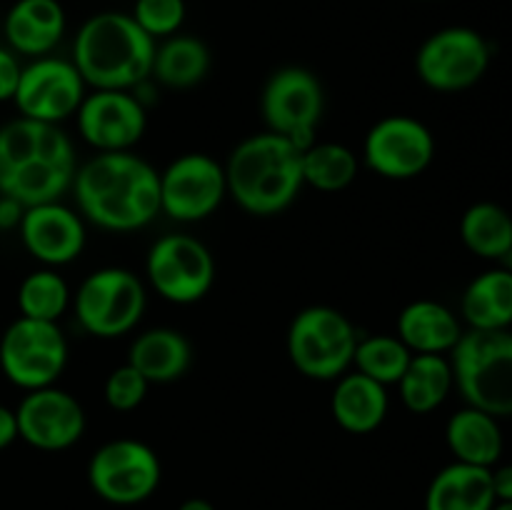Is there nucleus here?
Wrapping results in <instances>:
<instances>
[{"label":"nucleus","mask_w":512,"mask_h":510,"mask_svg":"<svg viewBox=\"0 0 512 510\" xmlns=\"http://www.w3.org/2000/svg\"><path fill=\"white\" fill-rule=\"evenodd\" d=\"M70 190L78 213L110 233H133L160 213V173L130 150L90 158Z\"/></svg>","instance_id":"obj_1"},{"label":"nucleus","mask_w":512,"mask_h":510,"mask_svg":"<svg viewBox=\"0 0 512 510\" xmlns=\"http://www.w3.org/2000/svg\"><path fill=\"white\" fill-rule=\"evenodd\" d=\"M78 173L73 140L60 125L15 118L0 128V195L25 208L55 203Z\"/></svg>","instance_id":"obj_2"},{"label":"nucleus","mask_w":512,"mask_h":510,"mask_svg":"<svg viewBox=\"0 0 512 510\" xmlns=\"http://www.w3.org/2000/svg\"><path fill=\"white\" fill-rule=\"evenodd\" d=\"M228 195L250 215L270 218L295 203L303 190V150L280 135H250L225 163Z\"/></svg>","instance_id":"obj_3"},{"label":"nucleus","mask_w":512,"mask_h":510,"mask_svg":"<svg viewBox=\"0 0 512 510\" xmlns=\"http://www.w3.org/2000/svg\"><path fill=\"white\" fill-rule=\"evenodd\" d=\"M155 40L130 13H98L80 25L73 65L93 90H133L153 75Z\"/></svg>","instance_id":"obj_4"},{"label":"nucleus","mask_w":512,"mask_h":510,"mask_svg":"<svg viewBox=\"0 0 512 510\" xmlns=\"http://www.w3.org/2000/svg\"><path fill=\"white\" fill-rule=\"evenodd\" d=\"M453 380L470 408L495 418L512 415V333L468 330L450 350Z\"/></svg>","instance_id":"obj_5"},{"label":"nucleus","mask_w":512,"mask_h":510,"mask_svg":"<svg viewBox=\"0 0 512 510\" xmlns=\"http://www.w3.org/2000/svg\"><path fill=\"white\" fill-rule=\"evenodd\" d=\"M358 340L348 315L330 305H310L290 323V363L310 380H338L353 365Z\"/></svg>","instance_id":"obj_6"},{"label":"nucleus","mask_w":512,"mask_h":510,"mask_svg":"<svg viewBox=\"0 0 512 510\" xmlns=\"http://www.w3.org/2000/svg\"><path fill=\"white\" fill-rule=\"evenodd\" d=\"M73 308L88 335L120 338L143 318L145 285L133 270L100 268L80 283Z\"/></svg>","instance_id":"obj_7"},{"label":"nucleus","mask_w":512,"mask_h":510,"mask_svg":"<svg viewBox=\"0 0 512 510\" xmlns=\"http://www.w3.org/2000/svg\"><path fill=\"white\" fill-rule=\"evenodd\" d=\"M68 365V340L58 323L23 318L5 328L0 338V370L25 393L50 388Z\"/></svg>","instance_id":"obj_8"},{"label":"nucleus","mask_w":512,"mask_h":510,"mask_svg":"<svg viewBox=\"0 0 512 510\" xmlns=\"http://www.w3.org/2000/svg\"><path fill=\"white\" fill-rule=\"evenodd\" d=\"M163 468L148 443L118 438L100 445L88 463V483L100 500L110 505L145 503L158 490Z\"/></svg>","instance_id":"obj_9"},{"label":"nucleus","mask_w":512,"mask_h":510,"mask_svg":"<svg viewBox=\"0 0 512 510\" xmlns=\"http://www.w3.org/2000/svg\"><path fill=\"white\" fill-rule=\"evenodd\" d=\"M260 108L270 133L305 150L315 143V133L323 120V85L310 70L288 65L268 78Z\"/></svg>","instance_id":"obj_10"},{"label":"nucleus","mask_w":512,"mask_h":510,"mask_svg":"<svg viewBox=\"0 0 512 510\" xmlns=\"http://www.w3.org/2000/svg\"><path fill=\"white\" fill-rule=\"evenodd\" d=\"M493 50L473 28L450 25L430 35L415 55L418 78L440 93H458L473 88L488 73Z\"/></svg>","instance_id":"obj_11"},{"label":"nucleus","mask_w":512,"mask_h":510,"mask_svg":"<svg viewBox=\"0 0 512 510\" xmlns=\"http://www.w3.org/2000/svg\"><path fill=\"white\" fill-rule=\"evenodd\" d=\"M145 273L163 300L190 305L203 300L215 283V258L208 245L185 233H170L150 245Z\"/></svg>","instance_id":"obj_12"},{"label":"nucleus","mask_w":512,"mask_h":510,"mask_svg":"<svg viewBox=\"0 0 512 510\" xmlns=\"http://www.w3.org/2000/svg\"><path fill=\"white\" fill-rule=\"evenodd\" d=\"M228 195L225 165L205 153H185L160 173V213L178 223H200Z\"/></svg>","instance_id":"obj_13"},{"label":"nucleus","mask_w":512,"mask_h":510,"mask_svg":"<svg viewBox=\"0 0 512 510\" xmlns=\"http://www.w3.org/2000/svg\"><path fill=\"white\" fill-rule=\"evenodd\" d=\"M435 138L425 123L410 115H388L368 130L363 160L373 173L388 180H410L430 168Z\"/></svg>","instance_id":"obj_14"},{"label":"nucleus","mask_w":512,"mask_h":510,"mask_svg":"<svg viewBox=\"0 0 512 510\" xmlns=\"http://www.w3.org/2000/svg\"><path fill=\"white\" fill-rule=\"evenodd\" d=\"M85 88L73 60L43 55L23 68L13 103L23 118L58 125L78 113Z\"/></svg>","instance_id":"obj_15"},{"label":"nucleus","mask_w":512,"mask_h":510,"mask_svg":"<svg viewBox=\"0 0 512 510\" xmlns=\"http://www.w3.org/2000/svg\"><path fill=\"white\" fill-rule=\"evenodd\" d=\"M78 130L98 153H123L140 143L148 128L143 103L130 90H93L78 113Z\"/></svg>","instance_id":"obj_16"},{"label":"nucleus","mask_w":512,"mask_h":510,"mask_svg":"<svg viewBox=\"0 0 512 510\" xmlns=\"http://www.w3.org/2000/svg\"><path fill=\"white\" fill-rule=\"evenodd\" d=\"M15 418L18 438L45 453L73 448L85 433L83 405L55 385L25 393L15 408Z\"/></svg>","instance_id":"obj_17"},{"label":"nucleus","mask_w":512,"mask_h":510,"mask_svg":"<svg viewBox=\"0 0 512 510\" xmlns=\"http://www.w3.org/2000/svg\"><path fill=\"white\" fill-rule=\"evenodd\" d=\"M18 230L25 250L45 268L73 263L85 248L83 215L60 200L25 208Z\"/></svg>","instance_id":"obj_18"},{"label":"nucleus","mask_w":512,"mask_h":510,"mask_svg":"<svg viewBox=\"0 0 512 510\" xmlns=\"http://www.w3.org/2000/svg\"><path fill=\"white\" fill-rule=\"evenodd\" d=\"M5 40L10 50L43 58L65 35V10L58 0H15L5 13Z\"/></svg>","instance_id":"obj_19"},{"label":"nucleus","mask_w":512,"mask_h":510,"mask_svg":"<svg viewBox=\"0 0 512 510\" xmlns=\"http://www.w3.org/2000/svg\"><path fill=\"white\" fill-rule=\"evenodd\" d=\"M335 423L353 435L373 433L388 415V390L363 373H345L335 380L330 400Z\"/></svg>","instance_id":"obj_20"},{"label":"nucleus","mask_w":512,"mask_h":510,"mask_svg":"<svg viewBox=\"0 0 512 510\" xmlns=\"http://www.w3.org/2000/svg\"><path fill=\"white\" fill-rule=\"evenodd\" d=\"M463 335L458 315L438 300H415L405 305L398 318V338L413 355H445Z\"/></svg>","instance_id":"obj_21"},{"label":"nucleus","mask_w":512,"mask_h":510,"mask_svg":"<svg viewBox=\"0 0 512 510\" xmlns=\"http://www.w3.org/2000/svg\"><path fill=\"white\" fill-rule=\"evenodd\" d=\"M128 363L143 373L150 385L175 383L193 363V345L180 330L153 328L133 340Z\"/></svg>","instance_id":"obj_22"},{"label":"nucleus","mask_w":512,"mask_h":510,"mask_svg":"<svg viewBox=\"0 0 512 510\" xmlns=\"http://www.w3.org/2000/svg\"><path fill=\"white\" fill-rule=\"evenodd\" d=\"M490 468L468 463H450L435 473L425 493V510H493Z\"/></svg>","instance_id":"obj_23"},{"label":"nucleus","mask_w":512,"mask_h":510,"mask_svg":"<svg viewBox=\"0 0 512 510\" xmlns=\"http://www.w3.org/2000/svg\"><path fill=\"white\" fill-rule=\"evenodd\" d=\"M445 440L458 463L478 465V468H495L505 445L498 418L470 405L448 420Z\"/></svg>","instance_id":"obj_24"},{"label":"nucleus","mask_w":512,"mask_h":510,"mask_svg":"<svg viewBox=\"0 0 512 510\" xmlns=\"http://www.w3.org/2000/svg\"><path fill=\"white\" fill-rule=\"evenodd\" d=\"M463 320L470 330H510L512 325V270L493 268L470 280L463 293Z\"/></svg>","instance_id":"obj_25"},{"label":"nucleus","mask_w":512,"mask_h":510,"mask_svg":"<svg viewBox=\"0 0 512 510\" xmlns=\"http://www.w3.org/2000/svg\"><path fill=\"white\" fill-rule=\"evenodd\" d=\"M210 70V50L195 35H170L155 45L153 75L160 85L173 90H185L205 80Z\"/></svg>","instance_id":"obj_26"},{"label":"nucleus","mask_w":512,"mask_h":510,"mask_svg":"<svg viewBox=\"0 0 512 510\" xmlns=\"http://www.w3.org/2000/svg\"><path fill=\"white\" fill-rule=\"evenodd\" d=\"M453 388L455 380L450 358L433 353L413 355L408 370L398 380L400 400L405 403V408L418 415L433 413L435 408H440Z\"/></svg>","instance_id":"obj_27"},{"label":"nucleus","mask_w":512,"mask_h":510,"mask_svg":"<svg viewBox=\"0 0 512 510\" xmlns=\"http://www.w3.org/2000/svg\"><path fill=\"white\" fill-rule=\"evenodd\" d=\"M465 248L485 260H505L512 250V215L498 203L470 205L460 220Z\"/></svg>","instance_id":"obj_28"},{"label":"nucleus","mask_w":512,"mask_h":510,"mask_svg":"<svg viewBox=\"0 0 512 510\" xmlns=\"http://www.w3.org/2000/svg\"><path fill=\"white\" fill-rule=\"evenodd\" d=\"M358 155L343 143H313L303 150L305 185L323 193L345 190L358 178Z\"/></svg>","instance_id":"obj_29"},{"label":"nucleus","mask_w":512,"mask_h":510,"mask_svg":"<svg viewBox=\"0 0 512 510\" xmlns=\"http://www.w3.org/2000/svg\"><path fill=\"white\" fill-rule=\"evenodd\" d=\"M410 360H413V353L398 335H370V338L358 340L353 365L358 373L388 388V385H398Z\"/></svg>","instance_id":"obj_30"},{"label":"nucleus","mask_w":512,"mask_h":510,"mask_svg":"<svg viewBox=\"0 0 512 510\" xmlns=\"http://www.w3.org/2000/svg\"><path fill=\"white\" fill-rule=\"evenodd\" d=\"M70 305V288L53 268H40L25 275L18 288V310L23 318L58 323Z\"/></svg>","instance_id":"obj_31"},{"label":"nucleus","mask_w":512,"mask_h":510,"mask_svg":"<svg viewBox=\"0 0 512 510\" xmlns=\"http://www.w3.org/2000/svg\"><path fill=\"white\" fill-rule=\"evenodd\" d=\"M133 20L153 40L170 38L185 23V0H135Z\"/></svg>","instance_id":"obj_32"},{"label":"nucleus","mask_w":512,"mask_h":510,"mask_svg":"<svg viewBox=\"0 0 512 510\" xmlns=\"http://www.w3.org/2000/svg\"><path fill=\"white\" fill-rule=\"evenodd\" d=\"M148 388L150 383L143 378V373L135 370L130 363H125L108 375L103 395L110 408L118 410V413H128V410H135L143 405Z\"/></svg>","instance_id":"obj_33"},{"label":"nucleus","mask_w":512,"mask_h":510,"mask_svg":"<svg viewBox=\"0 0 512 510\" xmlns=\"http://www.w3.org/2000/svg\"><path fill=\"white\" fill-rule=\"evenodd\" d=\"M20 73H23V65L18 63L13 50L0 45V103L13 100L20 83Z\"/></svg>","instance_id":"obj_34"},{"label":"nucleus","mask_w":512,"mask_h":510,"mask_svg":"<svg viewBox=\"0 0 512 510\" xmlns=\"http://www.w3.org/2000/svg\"><path fill=\"white\" fill-rule=\"evenodd\" d=\"M490 478H493V493L498 503H512V463L490 468Z\"/></svg>","instance_id":"obj_35"},{"label":"nucleus","mask_w":512,"mask_h":510,"mask_svg":"<svg viewBox=\"0 0 512 510\" xmlns=\"http://www.w3.org/2000/svg\"><path fill=\"white\" fill-rule=\"evenodd\" d=\"M25 205H20L18 200L8 198V195H0V230L18 228L20 220H23Z\"/></svg>","instance_id":"obj_36"},{"label":"nucleus","mask_w":512,"mask_h":510,"mask_svg":"<svg viewBox=\"0 0 512 510\" xmlns=\"http://www.w3.org/2000/svg\"><path fill=\"white\" fill-rule=\"evenodd\" d=\"M18 440V418L15 410L0 405V450L10 448Z\"/></svg>","instance_id":"obj_37"},{"label":"nucleus","mask_w":512,"mask_h":510,"mask_svg":"<svg viewBox=\"0 0 512 510\" xmlns=\"http://www.w3.org/2000/svg\"><path fill=\"white\" fill-rule=\"evenodd\" d=\"M178 510H215V505L205 498H190Z\"/></svg>","instance_id":"obj_38"},{"label":"nucleus","mask_w":512,"mask_h":510,"mask_svg":"<svg viewBox=\"0 0 512 510\" xmlns=\"http://www.w3.org/2000/svg\"><path fill=\"white\" fill-rule=\"evenodd\" d=\"M493 510H512V503H495Z\"/></svg>","instance_id":"obj_39"},{"label":"nucleus","mask_w":512,"mask_h":510,"mask_svg":"<svg viewBox=\"0 0 512 510\" xmlns=\"http://www.w3.org/2000/svg\"><path fill=\"white\" fill-rule=\"evenodd\" d=\"M505 265H508V268L512 270V250H510V255H508V258H505Z\"/></svg>","instance_id":"obj_40"}]
</instances>
